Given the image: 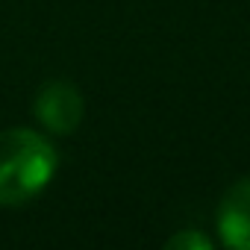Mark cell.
<instances>
[{"mask_svg": "<svg viewBox=\"0 0 250 250\" xmlns=\"http://www.w3.org/2000/svg\"><path fill=\"white\" fill-rule=\"evenodd\" d=\"M218 229L224 244L250 250V180H238L218 206Z\"/></svg>", "mask_w": 250, "mask_h": 250, "instance_id": "3957f363", "label": "cell"}, {"mask_svg": "<svg viewBox=\"0 0 250 250\" xmlns=\"http://www.w3.org/2000/svg\"><path fill=\"white\" fill-rule=\"evenodd\" d=\"M53 145L24 127L0 133V206H21L53 180Z\"/></svg>", "mask_w": 250, "mask_h": 250, "instance_id": "6da1fadb", "label": "cell"}, {"mask_svg": "<svg viewBox=\"0 0 250 250\" xmlns=\"http://www.w3.org/2000/svg\"><path fill=\"white\" fill-rule=\"evenodd\" d=\"M36 115L50 133L68 136L83 121V94L77 91L74 83H65V80L44 83V88L36 97Z\"/></svg>", "mask_w": 250, "mask_h": 250, "instance_id": "7a4b0ae2", "label": "cell"}, {"mask_svg": "<svg viewBox=\"0 0 250 250\" xmlns=\"http://www.w3.org/2000/svg\"><path fill=\"white\" fill-rule=\"evenodd\" d=\"M180 244H200V247H206V238H197V235H180V238H171V247H180Z\"/></svg>", "mask_w": 250, "mask_h": 250, "instance_id": "277c9868", "label": "cell"}]
</instances>
